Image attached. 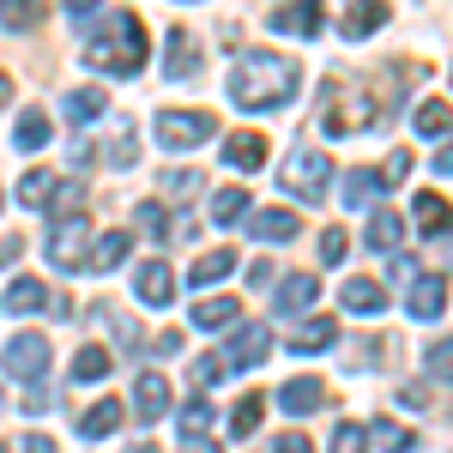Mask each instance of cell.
I'll return each instance as SVG.
<instances>
[{"label": "cell", "mask_w": 453, "mask_h": 453, "mask_svg": "<svg viewBox=\"0 0 453 453\" xmlns=\"http://www.w3.org/2000/svg\"><path fill=\"white\" fill-rule=\"evenodd\" d=\"M290 91H296V61L273 55V49H248L230 73V97L242 109H279L290 104Z\"/></svg>", "instance_id": "obj_1"}, {"label": "cell", "mask_w": 453, "mask_h": 453, "mask_svg": "<svg viewBox=\"0 0 453 453\" xmlns=\"http://www.w3.org/2000/svg\"><path fill=\"white\" fill-rule=\"evenodd\" d=\"M85 61L97 73H140L145 67V25L140 12H104L97 19V31H91V42H85Z\"/></svg>", "instance_id": "obj_2"}, {"label": "cell", "mask_w": 453, "mask_h": 453, "mask_svg": "<svg viewBox=\"0 0 453 453\" xmlns=\"http://www.w3.org/2000/svg\"><path fill=\"white\" fill-rule=\"evenodd\" d=\"M284 194H296V200H320L326 194V181H333V164H326V151H309V145H296L290 157H284Z\"/></svg>", "instance_id": "obj_3"}, {"label": "cell", "mask_w": 453, "mask_h": 453, "mask_svg": "<svg viewBox=\"0 0 453 453\" xmlns=\"http://www.w3.org/2000/svg\"><path fill=\"white\" fill-rule=\"evenodd\" d=\"M211 134H218V121H211L206 109H194V115H188V109H164V115H157V145H164V151H188V145L211 140Z\"/></svg>", "instance_id": "obj_4"}, {"label": "cell", "mask_w": 453, "mask_h": 453, "mask_svg": "<svg viewBox=\"0 0 453 453\" xmlns=\"http://www.w3.org/2000/svg\"><path fill=\"white\" fill-rule=\"evenodd\" d=\"M387 104H375V97H363V91H333V109H326V134H363L369 121H381Z\"/></svg>", "instance_id": "obj_5"}, {"label": "cell", "mask_w": 453, "mask_h": 453, "mask_svg": "<svg viewBox=\"0 0 453 453\" xmlns=\"http://www.w3.org/2000/svg\"><path fill=\"white\" fill-rule=\"evenodd\" d=\"M0 369H6V375H42V369H49V339H42V333H19V339H6Z\"/></svg>", "instance_id": "obj_6"}, {"label": "cell", "mask_w": 453, "mask_h": 453, "mask_svg": "<svg viewBox=\"0 0 453 453\" xmlns=\"http://www.w3.org/2000/svg\"><path fill=\"white\" fill-rule=\"evenodd\" d=\"M266 350H273L266 326H260V320H248V326H236V333H230V350H224V363H236V369H254V363H266Z\"/></svg>", "instance_id": "obj_7"}, {"label": "cell", "mask_w": 453, "mask_h": 453, "mask_svg": "<svg viewBox=\"0 0 453 453\" xmlns=\"http://www.w3.org/2000/svg\"><path fill=\"white\" fill-rule=\"evenodd\" d=\"M49 260L55 266H85V218H61L55 224V236H49Z\"/></svg>", "instance_id": "obj_8"}, {"label": "cell", "mask_w": 453, "mask_h": 453, "mask_svg": "<svg viewBox=\"0 0 453 453\" xmlns=\"http://www.w3.org/2000/svg\"><path fill=\"white\" fill-rule=\"evenodd\" d=\"M279 405L290 411V418H309V411H320V405H326V387L314 381V375H296V381L279 387Z\"/></svg>", "instance_id": "obj_9"}, {"label": "cell", "mask_w": 453, "mask_h": 453, "mask_svg": "<svg viewBox=\"0 0 453 453\" xmlns=\"http://www.w3.org/2000/svg\"><path fill=\"white\" fill-rule=\"evenodd\" d=\"M134 290H140L145 309H164V303H170V290H175L170 266H164V260H145L140 273H134Z\"/></svg>", "instance_id": "obj_10"}, {"label": "cell", "mask_w": 453, "mask_h": 453, "mask_svg": "<svg viewBox=\"0 0 453 453\" xmlns=\"http://www.w3.org/2000/svg\"><path fill=\"white\" fill-rule=\"evenodd\" d=\"M134 411H140L145 423H157L170 411V381H164V375H140V381H134Z\"/></svg>", "instance_id": "obj_11"}, {"label": "cell", "mask_w": 453, "mask_h": 453, "mask_svg": "<svg viewBox=\"0 0 453 453\" xmlns=\"http://www.w3.org/2000/svg\"><path fill=\"white\" fill-rule=\"evenodd\" d=\"M303 224H296V211H248V236H260V242H290Z\"/></svg>", "instance_id": "obj_12"}, {"label": "cell", "mask_w": 453, "mask_h": 453, "mask_svg": "<svg viewBox=\"0 0 453 453\" xmlns=\"http://www.w3.org/2000/svg\"><path fill=\"white\" fill-rule=\"evenodd\" d=\"M224 164H230V170H242V175H254L260 164H266V140H260V134H230Z\"/></svg>", "instance_id": "obj_13"}, {"label": "cell", "mask_w": 453, "mask_h": 453, "mask_svg": "<svg viewBox=\"0 0 453 453\" xmlns=\"http://www.w3.org/2000/svg\"><path fill=\"white\" fill-rule=\"evenodd\" d=\"M339 303H345L350 314H381L387 309V290L375 279H350L345 290H339Z\"/></svg>", "instance_id": "obj_14"}, {"label": "cell", "mask_w": 453, "mask_h": 453, "mask_svg": "<svg viewBox=\"0 0 453 453\" xmlns=\"http://www.w3.org/2000/svg\"><path fill=\"white\" fill-rule=\"evenodd\" d=\"M441 309H448V284H441V273H435V279H411V314H418V320H435Z\"/></svg>", "instance_id": "obj_15"}, {"label": "cell", "mask_w": 453, "mask_h": 453, "mask_svg": "<svg viewBox=\"0 0 453 453\" xmlns=\"http://www.w3.org/2000/svg\"><path fill=\"white\" fill-rule=\"evenodd\" d=\"M266 25H273V31H284V36H314L320 25H326V19H320L314 6H279Z\"/></svg>", "instance_id": "obj_16"}, {"label": "cell", "mask_w": 453, "mask_h": 453, "mask_svg": "<svg viewBox=\"0 0 453 453\" xmlns=\"http://www.w3.org/2000/svg\"><path fill=\"white\" fill-rule=\"evenodd\" d=\"M309 303H314V279H309V273H290V279L279 284V296H273V309H279V314H303Z\"/></svg>", "instance_id": "obj_17"}, {"label": "cell", "mask_w": 453, "mask_h": 453, "mask_svg": "<svg viewBox=\"0 0 453 453\" xmlns=\"http://www.w3.org/2000/svg\"><path fill=\"white\" fill-rule=\"evenodd\" d=\"M399 242H405V224H399L393 211H375V218H369V248H375V254H393Z\"/></svg>", "instance_id": "obj_18"}, {"label": "cell", "mask_w": 453, "mask_h": 453, "mask_svg": "<svg viewBox=\"0 0 453 453\" xmlns=\"http://www.w3.org/2000/svg\"><path fill=\"white\" fill-rule=\"evenodd\" d=\"M339 339V320H309L303 333H290V350H303V357H314V350H326Z\"/></svg>", "instance_id": "obj_19"}, {"label": "cell", "mask_w": 453, "mask_h": 453, "mask_svg": "<svg viewBox=\"0 0 453 453\" xmlns=\"http://www.w3.org/2000/svg\"><path fill=\"white\" fill-rule=\"evenodd\" d=\"M194 67H200V55H194V36H188V25H175V31H170V79H188Z\"/></svg>", "instance_id": "obj_20"}, {"label": "cell", "mask_w": 453, "mask_h": 453, "mask_svg": "<svg viewBox=\"0 0 453 453\" xmlns=\"http://www.w3.org/2000/svg\"><path fill=\"white\" fill-rule=\"evenodd\" d=\"M411 211H418V224L429 230V236H435V230H448V224H453V206L441 200V194H435V188H429V194H418V206H411Z\"/></svg>", "instance_id": "obj_21"}, {"label": "cell", "mask_w": 453, "mask_h": 453, "mask_svg": "<svg viewBox=\"0 0 453 453\" xmlns=\"http://www.w3.org/2000/svg\"><path fill=\"white\" fill-rule=\"evenodd\" d=\"M115 423H121V405H115V399H97V405H91V411L79 418V429H85V435L97 441V435H115Z\"/></svg>", "instance_id": "obj_22"}, {"label": "cell", "mask_w": 453, "mask_h": 453, "mask_svg": "<svg viewBox=\"0 0 453 453\" xmlns=\"http://www.w3.org/2000/svg\"><path fill=\"white\" fill-rule=\"evenodd\" d=\"M42 303H49V290H42L36 279H12V290H6V309L12 314H36Z\"/></svg>", "instance_id": "obj_23"}, {"label": "cell", "mask_w": 453, "mask_h": 453, "mask_svg": "<svg viewBox=\"0 0 453 453\" xmlns=\"http://www.w3.org/2000/svg\"><path fill=\"white\" fill-rule=\"evenodd\" d=\"M375 448H381V453H411V448H418V435H411L405 423H393V418H375Z\"/></svg>", "instance_id": "obj_24"}, {"label": "cell", "mask_w": 453, "mask_h": 453, "mask_svg": "<svg viewBox=\"0 0 453 453\" xmlns=\"http://www.w3.org/2000/svg\"><path fill=\"white\" fill-rule=\"evenodd\" d=\"M230 266H236V248H211V254H200V260H194V273H188V279H194V284H211V279H224Z\"/></svg>", "instance_id": "obj_25"}, {"label": "cell", "mask_w": 453, "mask_h": 453, "mask_svg": "<svg viewBox=\"0 0 453 453\" xmlns=\"http://www.w3.org/2000/svg\"><path fill=\"white\" fill-rule=\"evenodd\" d=\"M387 25V6H357V12H345L339 19V36H369Z\"/></svg>", "instance_id": "obj_26"}, {"label": "cell", "mask_w": 453, "mask_h": 453, "mask_svg": "<svg viewBox=\"0 0 453 453\" xmlns=\"http://www.w3.org/2000/svg\"><path fill=\"white\" fill-rule=\"evenodd\" d=\"M127 236H121V230H109L104 242H97V254H91V266H97V273H115V266H121V260H127Z\"/></svg>", "instance_id": "obj_27"}, {"label": "cell", "mask_w": 453, "mask_h": 453, "mask_svg": "<svg viewBox=\"0 0 453 453\" xmlns=\"http://www.w3.org/2000/svg\"><path fill=\"white\" fill-rule=\"evenodd\" d=\"M242 211H248V194H242V188H218V194H211V218H218V224H236Z\"/></svg>", "instance_id": "obj_28"}, {"label": "cell", "mask_w": 453, "mask_h": 453, "mask_svg": "<svg viewBox=\"0 0 453 453\" xmlns=\"http://www.w3.org/2000/svg\"><path fill=\"white\" fill-rule=\"evenodd\" d=\"M236 309H242L236 296H211V303L194 309V326H224V320H236Z\"/></svg>", "instance_id": "obj_29"}, {"label": "cell", "mask_w": 453, "mask_h": 453, "mask_svg": "<svg viewBox=\"0 0 453 453\" xmlns=\"http://www.w3.org/2000/svg\"><path fill=\"white\" fill-rule=\"evenodd\" d=\"M448 127H453V109L448 104H423L418 109V134H423V140H441Z\"/></svg>", "instance_id": "obj_30"}, {"label": "cell", "mask_w": 453, "mask_h": 453, "mask_svg": "<svg viewBox=\"0 0 453 453\" xmlns=\"http://www.w3.org/2000/svg\"><path fill=\"white\" fill-rule=\"evenodd\" d=\"M104 109H109V97L91 91V85H85V91H67V115L73 121H91V115H104Z\"/></svg>", "instance_id": "obj_31"}, {"label": "cell", "mask_w": 453, "mask_h": 453, "mask_svg": "<svg viewBox=\"0 0 453 453\" xmlns=\"http://www.w3.org/2000/svg\"><path fill=\"white\" fill-rule=\"evenodd\" d=\"M49 194H55V175L49 170H31L19 181V200H25V206H49Z\"/></svg>", "instance_id": "obj_32"}, {"label": "cell", "mask_w": 453, "mask_h": 453, "mask_svg": "<svg viewBox=\"0 0 453 453\" xmlns=\"http://www.w3.org/2000/svg\"><path fill=\"white\" fill-rule=\"evenodd\" d=\"M375 188H381V175H375V170H350L345 175V206H369Z\"/></svg>", "instance_id": "obj_33"}, {"label": "cell", "mask_w": 453, "mask_h": 453, "mask_svg": "<svg viewBox=\"0 0 453 453\" xmlns=\"http://www.w3.org/2000/svg\"><path fill=\"white\" fill-rule=\"evenodd\" d=\"M42 140H49V115H42V109H25V115H19V145L36 151Z\"/></svg>", "instance_id": "obj_34"}, {"label": "cell", "mask_w": 453, "mask_h": 453, "mask_svg": "<svg viewBox=\"0 0 453 453\" xmlns=\"http://www.w3.org/2000/svg\"><path fill=\"white\" fill-rule=\"evenodd\" d=\"M73 375H79V381H104V375H109V350L85 345V350H79V363H73Z\"/></svg>", "instance_id": "obj_35"}, {"label": "cell", "mask_w": 453, "mask_h": 453, "mask_svg": "<svg viewBox=\"0 0 453 453\" xmlns=\"http://www.w3.org/2000/svg\"><path fill=\"white\" fill-rule=\"evenodd\" d=\"M423 363H429V375H441V381H453V339H435V345L423 350Z\"/></svg>", "instance_id": "obj_36"}, {"label": "cell", "mask_w": 453, "mask_h": 453, "mask_svg": "<svg viewBox=\"0 0 453 453\" xmlns=\"http://www.w3.org/2000/svg\"><path fill=\"white\" fill-rule=\"evenodd\" d=\"M230 429H236V435H254V429H260V399H254V393L230 411Z\"/></svg>", "instance_id": "obj_37"}, {"label": "cell", "mask_w": 453, "mask_h": 453, "mask_svg": "<svg viewBox=\"0 0 453 453\" xmlns=\"http://www.w3.org/2000/svg\"><path fill=\"white\" fill-rule=\"evenodd\" d=\"M326 453H369V441H363V429H357V423H339V429H333V448Z\"/></svg>", "instance_id": "obj_38"}, {"label": "cell", "mask_w": 453, "mask_h": 453, "mask_svg": "<svg viewBox=\"0 0 453 453\" xmlns=\"http://www.w3.org/2000/svg\"><path fill=\"white\" fill-rule=\"evenodd\" d=\"M164 188H170L175 200H188V194H200V188H206V175H200V170H175V175H164Z\"/></svg>", "instance_id": "obj_39"}, {"label": "cell", "mask_w": 453, "mask_h": 453, "mask_svg": "<svg viewBox=\"0 0 453 453\" xmlns=\"http://www.w3.org/2000/svg\"><path fill=\"white\" fill-rule=\"evenodd\" d=\"M345 254H350V236H345V230H320V260H326V266H339Z\"/></svg>", "instance_id": "obj_40"}, {"label": "cell", "mask_w": 453, "mask_h": 453, "mask_svg": "<svg viewBox=\"0 0 453 453\" xmlns=\"http://www.w3.org/2000/svg\"><path fill=\"white\" fill-rule=\"evenodd\" d=\"M36 19H42V6H25V0L19 6H0V25H12V31H31Z\"/></svg>", "instance_id": "obj_41"}, {"label": "cell", "mask_w": 453, "mask_h": 453, "mask_svg": "<svg viewBox=\"0 0 453 453\" xmlns=\"http://www.w3.org/2000/svg\"><path fill=\"white\" fill-rule=\"evenodd\" d=\"M206 423H211V405H206V399L181 405V429H188V435H194V429H206Z\"/></svg>", "instance_id": "obj_42"}, {"label": "cell", "mask_w": 453, "mask_h": 453, "mask_svg": "<svg viewBox=\"0 0 453 453\" xmlns=\"http://www.w3.org/2000/svg\"><path fill=\"white\" fill-rule=\"evenodd\" d=\"M405 170H411V157H405V151H393V157H387L375 175H381V188H387V181H405Z\"/></svg>", "instance_id": "obj_43"}, {"label": "cell", "mask_w": 453, "mask_h": 453, "mask_svg": "<svg viewBox=\"0 0 453 453\" xmlns=\"http://www.w3.org/2000/svg\"><path fill=\"white\" fill-rule=\"evenodd\" d=\"M109 164H134V134H127V127L109 140Z\"/></svg>", "instance_id": "obj_44"}, {"label": "cell", "mask_w": 453, "mask_h": 453, "mask_svg": "<svg viewBox=\"0 0 453 453\" xmlns=\"http://www.w3.org/2000/svg\"><path fill=\"white\" fill-rule=\"evenodd\" d=\"M218 375H224V357H200V363H194V381L200 387H211Z\"/></svg>", "instance_id": "obj_45"}, {"label": "cell", "mask_w": 453, "mask_h": 453, "mask_svg": "<svg viewBox=\"0 0 453 453\" xmlns=\"http://www.w3.org/2000/svg\"><path fill=\"white\" fill-rule=\"evenodd\" d=\"M134 218H140V230H151V236L164 230V211H157V206H140V211H134Z\"/></svg>", "instance_id": "obj_46"}, {"label": "cell", "mask_w": 453, "mask_h": 453, "mask_svg": "<svg viewBox=\"0 0 453 453\" xmlns=\"http://www.w3.org/2000/svg\"><path fill=\"white\" fill-rule=\"evenodd\" d=\"M49 405H55V393H42V387L25 393V411H31V418H36V411H49Z\"/></svg>", "instance_id": "obj_47"}, {"label": "cell", "mask_w": 453, "mask_h": 453, "mask_svg": "<svg viewBox=\"0 0 453 453\" xmlns=\"http://www.w3.org/2000/svg\"><path fill=\"white\" fill-rule=\"evenodd\" d=\"M19 441H25V453H61L49 435H19Z\"/></svg>", "instance_id": "obj_48"}, {"label": "cell", "mask_w": 453, "mask_h": 453, "mask_svg": "<svg viewBox=\"0 0 453 453\" xmlns=\"http://www.w3.org/2000/svg\"><path fill=\"white\" fill-rule=\"evenodd\" d=\"M273 453H314V448L303 441V435H279V448H273Z\"/></svg>", "instance_id": "obj_49"}, {"label": "cell", "mask_w": 453, "mask_h": 453, "mask_svg": "<svg viewBox=\"0 0 453 453\" xmlns=\"http://www.w3.org/2000/svg\"><path fill=\"white\" fill-rule=\"evenodd\" d=\"M435 175H453V140L441 145V151H435Z\"/></svg>", "instance_id": "obj_50"}, {"label": "cell", "mask_w": 453, "mask_h": 453, "mask_svg": "<svg viewBox=\"0 0 453 453\" xmlns=\"http://www.w3.org/2000/svg\"><path fill=\"white\" fill-rule=\"evenodd\" d=\"M181 453H218V441H206V435H188V448Z\"/></svg>", "instance_id": "obj_51"}, {"label": "cell", "mask_w": 453, "mask_h": 453, "mask_svg": "<svg viewBox=\"0 0 453 453\" xmlns=\"http://www.w3.org/2000/svg\"><path fill=\"white\" fill-rule=\"evenodd\" d=\"M134 453H157V448H134Z\"/></svg>", "instance_id": "obj_52"}, {"label": "cell", "mask_w": 453, "mask_h": 453, "mask_svg": "<svg viewBox=\"0 0 453 453\" xmlns=\"http://www.w3.org/2000/svg\"><path fill=\"white\" fill-rule=\"evenodd\" d=\"M0 453H12V448H6V441H0Z\"/></svg>", "instance_id": "obj_53"}]
</instances>
